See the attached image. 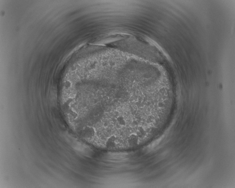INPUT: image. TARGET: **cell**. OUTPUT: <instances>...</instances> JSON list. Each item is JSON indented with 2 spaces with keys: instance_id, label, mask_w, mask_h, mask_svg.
Instances as JSON below:
<instances>
[{
  "instance_id": "3957f363",
  "label": "cell",
  "mask_w": 235,
  "mask_h": 188,
  "mask_svg": "<svg viewBox=\"0 0 235 188\" xmlns=\"http://www.w3.org/2000/svg\"><path fill=\"white\" fill-rule=\"evenodd\" d=\"M139 137L137 134L132 133L129 136L128 142L130 147H134L139 144Z\"/></svg>"
},
{
  "instance_id": "7a4b0ae2",
  "label": "cell",
  "mask_w": 235,
  "mask_h": 188,
  "mask_svg": "<svg viewBox=\"0 0 235 188\" xmlns=\"http://www.w3.org/2000/svg\"><path fill=\"white\" fill-rule=\"evenodd\" d=\"M116 139V136L115 135H112L109 137L105 142V146L107 148L112 149L116 147L117 145Z\"/></svg>"
},
{
  "instance_id": "277c9868",
  "label": "cell",
  "mask_w": 235,
  "mask_h": 188,
  "mask_svg": "<svg viewBox=\"0 0 235 188\" xmlns=\"http://www.w3.org/2000/svg\"><path fill=\"white\" fill-rule=\"evenodd\" d=\"M117 120L118 124L121 126H125L126 125V121L123 116H119L117 118Z\"/></svg>"
},
{
  "instance_id": "6da1fadb",
  "label": "cell",
  "mask_w": 235,
  "mask_h": 188,
  "mask_svg": "<svg viewBox=\"0 0 235 188\" xmlns=\"http://www.w3.org/2000/svg\"><path fill=\"white\" fill-rule=\"evenodd\" d=\"M96 134V131L94 127L87 126L85 127L83 135L85 138L90 139L94 138Z\"/></svg>"
}]
</instances>
